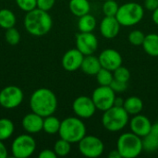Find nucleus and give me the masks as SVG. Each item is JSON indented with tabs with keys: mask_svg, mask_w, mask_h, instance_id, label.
Here are the masks:
<instances>
[{
	"mask_svg": "<svg viewBox=\"0 0 158 158\" xmlns=\"http://www.w3.org/2000/svg\"><path fill=\"white\" fill-rule=\"evenodd\" d=\"M108 157L109 158H121V156L119 154V152L118 151V149L116 150H113L109 153L108 155Z\"/></svg>",
	"mask_w": 158,
	"mask_h": 158,
	"instance_id": "ea45409f",
	"label": "nucleus"
},
{
	"mask_svg": "<svg viewBox=\"0 0 158 158\" xmlns=\"http://www.w3.org/2000/svg\"><path fill=\"white\" fill-rule=\"evenodd\" d=\"M109 86L111 87V89L116 94H120V93H124L127 90V88H128V82L120 81H118V80L114 79L113 81L111 82V84Z\"/></svg>",
	"mask_w": 158,
	"mask_h": 158,
	"instance_id": "72a5a7b5",
	"label": "nucleus"
},
{
	"mask_svg": "<svg viewBox=\"0 0 158 158\" xmlns=\"http://www.w3.org/2000/svg\"><path fill=\"white\" fill-rule=\"evenodd\" d=\"M71 143L62 138L56 141L54 145V151L57 156H66L69 154L71 150Z\"/></svg>",
	"mask_w": 158,
	"mask_h": 158,
	"instance_id": "cd10ccee",
	"label": "nucleus"
},
{
	"mask_svg": "<svg viewBox=\"0 0 158 158\" xmlns=\"http://www.w3.org/2000/svg\"><path fill=\"white\" fill-rule=\"evenodd\" d=\"M123 107L129 115L135 116L142 112L143 108V102L140 97L131 96L125 99Z\"/></svg>",
	"mask_w": 158,
	"mask_h": 158,
	"instance_id": "aec40b11",
	"label": "nucleus"
},
{
	"mask_svg": "<svg viewBox=\"0 0 158 158\" xmlns=\"http://www.w3.org/2000/svg\"><path fill=\"white\" fill-rule=\"evenodd\" d=\"M72 109L77 117L81 118H90L94 115L96 106L92 97L81 95L73 101Z\"/></svg>",
	"mask_w": 158,
	"mask_h": 158,
	"instance_id": "9b49d317",
	"label": "nucleus"
},
{
	"mask_svg": "<svg viewBox=\"0 0 158 158\" xmlns=\"http://www.w3.org/2000/svg\"><path fill=\"white\" fill-rule=\"evenodd\" d=\"M102 68L114 71L116 69L122 65V56L118 51L107 48L102 51L98 56Z\"/></svg>",
	"mask_w": 158,
	"mask_h": 158,
	"instance_id": "ddd939ff",
	"label": "nucleus"
},
{
	"mask_svg": "<svg viewBox=\"0 0 158 158\" xmlns=\"http://www.w3.org/2000/svg\"><path fill=\"white\" fill-rule=\"evenodd\" d=\"M144 8L149 11H155L158 7V0H144Z\"/></svg>",
	"mask_w": 158,
	"mask_h": 158,
	"instance_id": "c9c22d12",
	"label": "nucleus"
},
{
	"mask_svg": "<svg viewBox=\"0 0 158 158\" xmlns=\"http://www.w3.org/2000/svg\"><path fill=\"white\" fill-rule=\"evenodd\" d=\"M102 123L106 130L111 132H117L123 130L129 123V114L124 107L115 106L104 111Z\"/></svg>",
	"mask_w": 158,
	"mask_h": 158,
	"instance_id": "39448f33",
	"label": "nucleus"
},
{
	"mask_svg": "<svg viewBox=\"0 0 158 158\" xmlns=\"http://www.w3.org/2000/svg\"><path fill=\"white\" fill-rule=\"evenodd\" d=\"M120 23L116 17L105 16L100 23V32L106 39L115 38L120 30Z\"/></svg>",
	"mask_w": 158,
	"mask_h": 158,
	"instance_id": "dca6fc26",
	"label": "nucleus"
},
{
	"mask_svg": "<svg viewBox=\"0 0 158 158\" xmlns=\"http://www.w3.org/2000/svg\"><path fill=\"white\" fill-rule=\"evenodd\" d=\"M113 75H114V79L124 82H128L131 78L130 70L127 68L123 67L122 65L113 71Z\"/></svg>",
	"mask_w": 158,
	"mask_h": 158,
	"instance_id": "7c9ffc66",
	"label": "nucleus"
},
{
	"mask_svg": "<svg viewBox=\"0 0 158 158\" xmlns=\"http://www.w3.org/2000/svg\"><path fill=\"white\" fill-rule=\"evenodd\" d=\"M78 143L81 154L86 157H99L105 150V145L102 140L94 135H85Z\"/></svg>",
	"mask_w": 158,
	"mask_h": 158,
	"instance_id": "6e6552de",
	"label": "nucleus"
},
{
	"mask_svg": "<svg viewBox=\"0 0 158 158\" xmlns=\"http://www.w3.org/2000/svg\"><path fill=\"white\" fill-rule=\"evenodd\" d=\"M69 6L70 12L79 18L88 14L91 10V5L88 0H70Z\"/></svg>",
	"mask_w": 158,
	"mask_h": 158,
	"instance_id": "412c9836",
	"label": "nucleus"
},
{
	"mask_svg": "<svg viewBox=\"0 0 158 158\" xmlns=\"http://www.w3.org/2000/svg\"><path fill=\"white\" fill-rule=\"evenodd\" d=\"M44 126V118L34 112L27 114L22 119L23 129L31 134L38 133L43 131Z\"/></svg>",
	"mask_w": 158,
	"mask_h": 158,
	"instance_id": "f3484780",
	"label": "nucleus"
},
{
	"mask_svg": "<svg viewBox=\"0 0 158 158\" xmlns=\"http://www.w3.org/2000/svg\"><path fill=\"white\" fill-rule=\"evenodd\" d=\"M143 150L147 153H153L158 150V135L149 132L142 138Z\"/></svg>",
	"mask_w": 158,
	"mask_h": 158,
	"instance_id": "a878e982",
	"label": "nucleus"
},
{
	"mask_svg": "<svg viewBox=\"0 0 158 158\" xmlns=\"http://www.w3.org/2000/svg\"><path fill=\"white\" fill-rule=\"evenodd\" d=\"M61 121L53 115L45 117L44 118V126L43 131L48 134H56L59 131Z\"/></svg>",
	"mask_w": 158,
	"mask_h": 158,
	"instance_id": "b1692460",
	"label": "nucleus"
},
{
	"mask_svg": "<svg viewBox=\"0 0 158 158\" xmlns=\"http://www.w3.org/2000/svg\"><path fill=\"white\" fill-rule=\"evenodd\" d=\"M150 132H152V133H154L156 135H158V121L156 122V123H154V124H152Z\"/></svg>",
	"mask_w": 158,
	"mask_h": 158,
	"instance_id": "a19ab883",
	"label": "nucleus"
},
{
	"mask_svg": "<svg viewBox=\"0 0 158 158\" xmlns=\"http://www.w3.org/2000/svg\"><path fill=\"white\" fill-rule=\"evenodd\" d=\"M124 102H125V99H124V98H122V97H117V96H116L115 101H114V106H115L123 107Z\"/></svg>",
	"mask_w": 158,
	"mask_h": 158,
	"instance_id": "58836bf2",
	"label": "nucleus"
},
{
	"mask_svg": "<svg viewBox=\"0 0 158 158\" xmlns=\"http://www.w3.org/2000/svg\"><path fill=\"white\" fill-rule=\"evenodd\" d=\"M26 31L33 36H44L47 34L53 26V20L48 11L38 7L27 12L24 19Z\"/></svg>",
	"mask_w": 158,
	"mask_h": 158,
	"instance_id": "f03ea898",
	"label": "nucleus"
},
{
	"mask_svg": "<svg viewBox=\"0 0 158 158\" xmlns=\"http://www.w3.org/2000/svg\"><path fill=\"white\" fill-rule=\"evenodd\" d=\"M119 6L116 2V0H106L105 3L103 4V12L105 16H109V17H116L118 10Z\"/></svg>",
	"mask_w": 158,
	"mask_h": 158,
	"instance_id": "c85d7f7f",
	"label": "nucleus"
},
{
	"mask_svg": "<svg viewBox=\"0 0 158 158\" xmlns=\"http://www.w3.org/2000/svg\"><path fill=\"white\" fill-rule=\"evenodd\" d=\"M84 55L77 48L67 51L62 57V67L65 70L73 72L81 69Z\"/></svg>",
	"mask_w": 158,
	"mask_h": 158,
	"instance_id": "4468645a",
	"label": "nucleus"
},
{
	"mask_svg": "<svg viewBox=\"0 0 158 158\" xmlns=\"http://www.w3.org/2000/svg\"><path fill=\"white\" fill-rule=\"evenodd\" d=\"M117 149L121 157L135 158L139 156L143 151L142 137L131 132L121 134L117 142Z\"/></svg>",
	"mask_w": 158,
	"mask_h": 158,
	"instance_id": "20e7f679",
	"label": "nucleus"
},
{
	"mask_svg": "<svg viewBox=\"0 0 158 158\" xmlns=\"http://www.w3.org/2000/svg\"><path fill=\"white\" fill-rule=\"evenodd\" d=\"M30 106L32 112L43 118L53 115L57 107V99L53 91L48 88L35 90L30 99Z\"/></svg>",
	"mask_w": 158,
	"mask_h": 158,
	"instance_id": "f257e3e1",
	"label": "nucleus"
},
{
	"mask_svg": "<svg viewBox=\"0 0 158 158\" xmlns=\"http://www.w3.org/2000/svg\"><path fill=\"white\" fill-rule=\"evenodd\" d=\"M39 158H56V154L55 153V151L50 150V149H44L43 151H41V153L39 154Z\"/></svg>",
	"mask_w": 158,
	"mask_h": 158,
	"instance_id": "e433bc0d",
	"label": "nucleus"
},
{
	"mask_svg": "<svg viewBox=\"0 0 158 158\" xmlns=\"http://www.w3.org/2000/svg\"><path fill=\"white\" fill-rule=\"evenodd\" d=\"M153 21L158 25V7L155 11H153Z\"/></svg>",
	"mask_w": 158,
	"mask_h": 158,
	"instance_id": "79ce46f5",
	"label": "nucleus"
},
{
	"mask_svg": "<svg viewBox=\"0 0 158 158\" xmlns=\"http://www.w3.org/2000/svg\"><path fill=\"white\" fill-rule=\"evenodd\" d=\"M36 150V142L29 134L19 135L11 144V152L14 157L27 158L32 156Z\"/></svg>",
	"mask_w": 158,
	"mask_h": 158,
	"instance_id": "0eeeda50",
	"label": "nucleus"
},
{
	"mask_svg": "<svg viewBox=\"0 0 158 158\" xmlns=\"http://www.w3.org/2000/svg\"><path fill=\"white\" fill-rule=\"evenodd\" d=\"M56 0H37V7L44 10L49 11L55 5Z\"/></svg>",
	"mask_w": 158,
	"mask_h": 158,
	"instance_id": "f704fd0d",
	"label": "nucleus"
},
{
	"mask_svg": "<svg viewBox=\"0 0 158 158\" xmlns=\"http://www.w3.org/2000/svg\"><path fill=\"white\" fill-rule=\"evenodd\" d=\"M7 156V150L5 144L0 140V158H6Z\"/></svg>",
	"mask_w": 158,
	"mask_h": 158,
	"instance_id": "4c0bfd02",
	"label": "nucleus"
},
{
	"mask_svg": "<svg viewBox=\"0 0 158 158\" xmlns=\"http://www.w3.org/2000/svg\"><path fill=\"white\" fill-rule=\"evenodd\" d=\"M116 98V93L111 89L110 86L99 85L93 93L92 99L96 106V109L106 111L114 106Z\"/></svg>",
	"mask_w": 158,
	"mask_h": 158,
	"instance_id": "1a4fd4ad",
	"label": "nucleus"
},
{
	"mask_svg": "<svg viewBox=\"0 0 158 158\" xmlns=\"http://www.w3.org/2000/svg\"><path fill=\"white\" fill-rule=\"evenodd\" d=\"M142 45L146 54L154 57H158V34L150 33L145 35Z\"/></svg>",
	"mask_w": 158,
	"mask_h": 158,
	"instance_id": "6ab92c4d",
	"label": "nucleus"
},
{
	"mask_svg": "<svg viewBox=\"0 0 158 158\" xmlns=\"http://www.w3.org/2000/svg\"><path fill=\"white\" fill-rule=\"evenodd\" d=\"M102 68L101 63L99 61V58L93 56L88 55L84 56V58L82 60L81 69L87 75H96V73L100 70Z\"/></svg>",
	"mask_w": 158,
	"mask_h": 158,
	"instance_id": "a211bd4d",
	"label": "nucleus"
},
{
	"mask_svg": "<svg viewBox=\"0 0 158 158\" xmlns=\"http://www.w3.org/2000/svg\"><path fill=\"white\" fill-rule=\"evenodd\" d=\"M17 21L15 14L7 8L0 9V27L3 29H9L15 26Z\"/></svg>",
	"mask_w": 158,
	"mask_h": 158,
	"instance_id": "5701e85b",
	"label": "nucleus"
},
{
	"mask_svg": "<svg viewBox=\"0 0 158 158\" xmlns=\"http://www.w3.org/2000/svg\"><path fill=\"white\" fill-rule=\"evenodd\" d=\"M58 133L60 138L70 143H76L86 135V127L79 117H69L61 121Z\"/></svg>",
	"mask_w": 158,
	"mask_h": 158,
	"instance_id": "7ed1b4c3",
	"label": "nucleus"
},
{
	"mask_svg": "<svg viewBox=\"0 0 158 158\" xmlns=\"http://www.w3.org/2000/svg\"><path fill=\"white\" fill-rule=\"evenodd\" d=\"M14 123L8 118H0V140L9 139L14 133Z\"/></svg>",
	"mask_w": 158,
	"mask_h": 158,
	"instance_id": "393cba45",
	"label": "nucleus"
},
{
	"mask_svg": "<svg viewBox=\"0 0 158 158\" xmlns=\"http://www.w3.org/2000/svg\"><path fill=\"white\" fill-rule=\"evenodd\" d=\"M96 27V19L91 14H85L80 17L78 21V29L81 32H92Z\"/></svg>",
	"mask_w": 158,
	"mask_h": 158,
	"instance_id": "4be33fe9",
	"label": "nucleus"
},
{
	"mask_svg": "<svg viewBox=\"0 0 158 158\" xmlns=\"http://www.w3.org/2000/svg\"><path fill=\"white\" fill-rule=\"evenodd\" d=\"M5 38H6V41L9 44L16 45L20 41V33L15 27H12V28L6 29V31L5 33Z\"/></svg>",
	"mask_w": 158,
	"mask_h": 158,
	"instance_id": "c756f323",
	"label": "nucleus"
},
{
	"mask_svg": "<svg viewBox=\"0 0 158 158\" xmlns=\"http://www.w3.org/2000/svg\"><path fill=\"white\" fill-rule=\"evenodd\" d=\"M76 46L84 56L93 55L98 47V40L93 32H80L76 35Z\"/></svg>",
	"mask_w": 158,
	"mask_h": 158,
	"instance_id": "f8f14e48",
	"label": "nucleus"
},
{
	"mask_svg": "<svg viewBox=\"0 0 158 158\" xmlns=\"http://www.w3.org/2000/svg\"><path fill=\"white\" fill-rule=\"evenodd\" d=\"M18 6L25 11L29 12L37 7V0H16Z\"/></svg>",
	"mask_w": 158,
	"mask_h": 158,
	"instance_id": "473e14b6",
	"label": "nucleus"
},
{
	"mask_svg": "<svg viewBox=\"0 0 158 158\" xmlns=\"http://www.w3.org/2000/svg\"><path fill=\"white\" fill-rule=\"evenodd\" d=\"M23 97V92L19 87L9 85L0 92V105L4 108L13 109L22 103Z\"/></svg>",
	"mask_w": 158,
	"mask_h": 158,
	"instance_id": "9d476101",
	"label": "nucleus"
},
{
	"mask_svg": "<svg viewBox=\"0 0 158 158\" xmlns=\"http://www.w3.org/2000/svg\"><path fill=\"white\" fill-rule=\"evenodd\" d=\"M144 16V10L142 5L135 2H129L118 7L116 18L121 26L129 27L139 23Z\"/></svg>",
	"mask_w": 158,
	"mask_h": 158,
	"instance_id": "423d86ee",
	"label": "nucleus"
},
{
	"mask_svg": "<svg viewBox=\"0 0 158 158\" xmlns=\"http://www.w3.org/2000/svg\"><path fill=\"white\" fill-rule=\"evenodd\" d=\"M145 38V34L140 30H134L130 32L128 39L129 42L133 45H142Z\"/></svg>",
	"mask_w": 158,
	"mask_h": 158,
	"instance_id": "2f4dec72",
	"label": "nucleus"
},
{
	"mask_svg": "<svg viewBox=\"0 0 158 158\" xmlns=\"http://www.w3.org/2000/svg\"><path fill=\"white\" fill-rule=\"evenodd\" d=\"M130 127L133 133L143 138L150 132L152 123L147 117L137 114L131 119Z\"/></svg>",
	"mask_w": 158,
	"mask_h": 158,
	"instance_id": "2eb2a0df",
	"label": "nucleus"
},
{
	"mask_svg": "<svg viewBox=\"0 0 158 158\" xmlns=\"http://www.w3.org/2000/svg\"><path fill=\"white\" fill-rule=\"evenodd\" d=\"M95 77L99 85H103V86H109L114 80L113 71L106 69L105 68H101L100 70L96 73Z\"/></svg>",
	"mask_w": 158,
	"mask_h": 158,
	"instance_id": "bb28decb",
	"label": "nucleus"
}]
</instances>
